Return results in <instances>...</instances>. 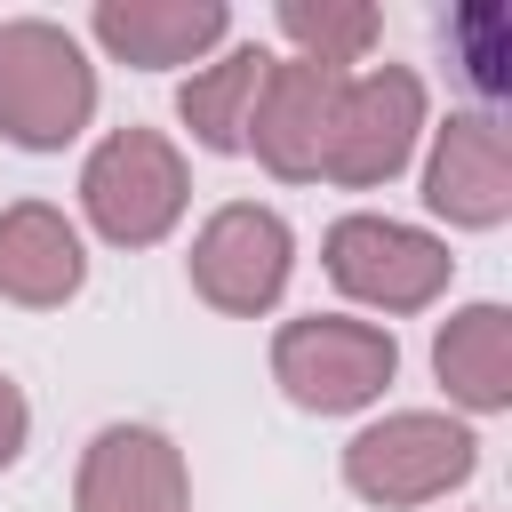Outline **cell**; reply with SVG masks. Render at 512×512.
<instances>
[{
    "label": "cell",
    "mask_w": 512,
    "mask_h": 512,
    "mask_svg": "<svg viewBox=\"0 0 512 512\" xmlns=\"http://www.w3.org/2000/svg\"><path fill=\"white\" fill-rule=\"evenodd\" d=\"M24 448H32V400H24V384L0 368V472H8Z\"/></svg>",
    "instance_id": "17"
},
{
    "label": "cell",
    "mask_w": 512,
    "mask_h": 512,
    "mask_svg": "<svg viewBox=\"0 0 512 512\" xmlns=\"http://www.w3.org/2000/svg\"><path fill=\"white\" fill-rule=\"evenodd\" d=\"M344 488L376 512H416L456 496L480 472V432L448 408H384L376 424H360L336 456Z\"/></svg>",
    "instance_id": "3"
},
{
    "label": "cell",
    "mask_w": 512,
    "mask_h": 512,
    "mask_svg": "<svg viewBox=\"0 0 512 512\" xmlns=\"http://www.w3.org/2000/svg\"><path fill=\"white\" fill-rule=\"evenodd\" d=\"M192 208V168L168 128H104L80 160V216L104 248H160Z\"/></svg>",
    "instance_id": "1"
},
{
    "label": "cell",
    "mask_w": 512,
    "mask_h": 512,
    "mask_svg": "<svg viewBox=\"0 0 512 512\" xmlns=\"http://www.w3.org/2000/svg\"><path fill=\"white\" fill-rule=\"evenodd\" d=\"M400 344L360 312H296L272 328V384L304 416H360L392 392Z\"/></svg>",
    "instance_id": "5"
},
{
    "label": "cell",
    "mask_w": 512,
    "mask_h": 512,
    "mask_svg": "<svg viewBox=\"0 0 512 512\" xmlns=\"http://www.w3.org/2000/svg\"><path fill=\"white\" fill-rule=\"evenodd\" d=\"M336 88H344V72L304 64V56H272V72H264V88H256V112H248V152H256L264 176H280V184H320Z\"/></svg>",
    "instance_id": "10"
},
{
    "label": "cell",
    "mask_w": 512,
    "mask_h": 512,
    "mask_svg": "<svg viewBox=\"0 0 512 512\" xmlns=\"http://www.w3.org/2000/svg\"><path fill=\"white\" fill-rule=\"evenodd\" d=\"M432 376L448 392V416H504L512 408V312L496 296L456 304L432 328Z\"/></svg>",
    "instance_id": "13"
},
{
    "label": "cell",
    "mask_w": 512,
    "mask_h": 512,
    "mask_svg": "<svg viewBox=\"0 0 512 512\" xmlns=\"http://www.w3.org/2000/svg\"><path fill=\"white\" fill-rule=\"evenodd\" d=\"M448 48H464V72H472L480 96H504V56H512L504 8H464V16L448 24Z\"/></svg>",
    "instance_id": "16"
},
{
    "label": "cell",
    "mask_w": 512,
    "mask_h": 512,
    "mask_svg": "<svg viewBox=\"0 0 512 512\" xmlns=\"http://www.w3.org/2000/svg\"><path fill=\"white\" fill-rule=\"evenodd\" d=\"M88 40L136 72H176V64L200 72L232 40V8L224 0H96Z\"/></svg>",
    "instance_id": "11"
},
{
    "label": "cell",
    "mask_w": 512,
    "mask_h": 512,
    "mask_svg": "<svg viewBox=\"0 0 512 512\" xmlns=\"http://www.w3.org/2000/svg\"><path fill=\"white\" fill-rule=\"evenodd\" d=\"M424 208L448 232H496L512 216V128L488 104H464L424 136Z\"/></svg>",
    "instance_id": "8"
},
{
    "label": "cell",
    "mask_w": 512,
    "mask_h": 512,
    "mask_svg": "<svg viewBox=\"0 0 512 512\" xmlns=\"http://www.w3.org/2000/svg\"><path fill=\"white\" fill-rule=\"evenodd\" d=\"M432 136V96L416 64H360L336 88V120H328V152H320V184L336 192H384Z\"/></svg>",
    "instance_id": "6"
},
{
    "label": "cell",
    "mask_w": 512,
    "mask_h": 512,
    "mask_svg": "<svg viewBox=\"0 0 512 512\" xmlns=\"http://www.w3.org/2000/svg\"><path fill=\"white\" fill-rule=\"evenodd\" d=\"M96 120V56L56 16L0 24V136L16 152H64Z\"/></svg>",
    "instance_id": "2"
},
{
    "label": "cell",
    "mask_w": 512,
    "mask_h": 512,
    "mask_svg": "<svg viewBox=\"0 0 512 512\" xmlns=\"http://www.w3.org/2000/svg\"><path fill=\"white\" fill-rule=\"evenodd\" d=\"M88 288V240L56 200H8L0 208V304L56 312Z\"/></svg>",
    "instance_id": "12"
},
{
    "label": "cell",
    "mask_w": 512,
    "mask_h": 512,
    "mask_svg": "<svg viewBox=\"0 0 512 512\" xmlns=\"http://www.w3.org/2000/svg\"><path fill=\"white\" fill-rule=\"evenodd\" d=\"M288 272H296V232L280 208L264 200H224L200 216L192 248H184V280L208 312L224 320H264L280 296H288Z\"/></svg>",
    "instance_id": "7"
},
{
    "label": "cell",
    "mask_w": 512,
    "mask_h": 512,
    "mask_svg": "<svg viewBox=\"0 0 512 512\" xmlns=\"http://www.w3.org/2000/svg\"><path fill=\"white\" fill-rule=\"evenodd\" d=\"M272 72V48L264 40H224L184 88H176V120L192 128L200 152H248V112H256V88Z\"/></svg>",
    "instance_id": "14"
},
{
    "label": "cell",
    "mask_w": 512,
    "mask_h": 512,
    "mask_svg": "<svg viewBox=\"0 0 512 512\" xmlns=\"http://www.w3.org/2000/svg\"><path fill=\"white\" fill-rule=\"evenodd\" d=\"M320 272L336 280L344 304L376 312V328H384V320L432 312V304L448 296V280H456V256H448L440 232H424V224H408V216L352 208V216L328 224V240H320Z\"/></svg>",
    "instance_id": "4"
},
{
    "label": "cell",
    "mask_w": 512,
    "mask_h": 512,
    "mask_svg": "<svg viewBox=\"0 0 512 512\" xmlns=\"http://www.w3.org/2000/svg\"><path fill=\"white\" fill-rule=\"evenodd\" d=\"M272 24L288 40V56L328 64V72H360L376 56V40H384V16L368 0H280Z\"/></svg>",
    "instance_id": "15"
},
{
    "label": "cell",
    "mask_w": 512,
    "mask_h": 512,
    "mask_svg": "<svg viewBox=\"0 0 512 512\" xmlns=\"http://www.w3.org/2000/svg\"><path fill=\"white\" fill-rule=\"evenodd\" d=\"M72 512H192V464L160 424H96L72 464Z\"/></svg>",
    "instance_id": "9"
}]
</instances>
